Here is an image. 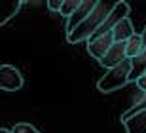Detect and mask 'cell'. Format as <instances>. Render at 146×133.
I'll return each instance as SVG.
<instances>
[{
  "mask_svg": "<svg viewBox=\"0 0 146 133\" xmlns=\"http://www.w3.org/2000/svg\"><path fill=\"white\" fill-rule=\"evenodd\" d=\"M141 110H146V93H144V97H142L141 101L133 106V108H129V110H125L123 114H121V124H123L125 120H129L131 116H135L137 112H141Z\"/></svg>",
  "mask_w": 146,
  "mask_h": 133,
  "instance_id": "cell-14",
  "label": "cell"
},
{
  "mask_svg": "<svg viewBox=\"0 0 146 133\" xmlns=\"http://www.w3.org/2000/svg\"><path fill=\"white\" fill-rule=\"evenodd\" d=\"M123 126L127 133H146V110L137 112L135 116L125 120Z\"/></svg>",
  "mask_w": 146,
  "mask_h": 133,
  "instance_id": "cell-10",
  "label": "cell"
},
{
  "mask_svg": "<svg viewBox=\"0 0 146 133\" xmlns=\"http://www.w3.org/2000/svg\"><path fill=\"white\" fill-rule=\"evenodd\" d=\"M61 4H63V0H49L48 8L51 11H61Z\"/></svg>",
  "mask_w": 146,
  "mask_h": 133,
  "instance_id": "cell-16",
  "label": "cell"
},
{
  "mask_svg": "<svg viewBox=\"0 0 146 133\" xmlns=\"http://www.w3.org/2000/svg\"><path fill=\"white\" fill-rule=\"evenodd\" d=\"M146 72V48L137 57L131 59V80H137Z\"/></svg>",
  "mask_w": 146,
  "mask_h": 133,
  "instance_id": "cell-12",
  "label": "cell"
},
{
  "mask_svg": "<svg viewBox=\"0 0 146 133\" xmlns=\"http://www.w3.org/2000/svg\"><path fill=\"white\" fill-rule=\"evenodd\" d=\"M129 4L127 2H116V6H114V10L108 13V17L103 21V25L97 29V32L93 34L89 40H93V38H99V36H104V34H108V32H112V29L116 25H118L121 19H125V17L129 15Z\"/></svg>",
  "mask_w": 146,
  "mask_h": 133,
  "instance_id": "cell-3",
  "label": "cell"
},
{
  "mask_svg": "<svg viewBox=\"0 0 146 133\" xmlns=\"http://www.w3.org/2000/svg\"><path fill=\"white\" fill-rule=\"evenodd\" d=\"M144 74H146V72H144Z\"/></svg>",
  "mask_w": 146,
  "mask_h": 133,
  "instance_id": "cell-20",
  "label": "cell"
},
{
  "mask_svg": "<svg viewBox=\"0 0 146 133\" xmlns=\"http://www.w3.org/2000/svg\"><path fill=\"white\" fill-rule=\"evenodd\" d=\"M0 133H11L10 129H4V128H0Z\"/></svg>",
  "mask_w": 146,
  "mask_h": 133,
  "instance_id": "cell-19",
  "label": "cell"
},
{
  "mask_svg": "<svg viewBox=\"0 0 146 133\" xmlns=\"http://www.w3.org/2000/svg\"><path fill=\"white\" fill-rule=\"evenodd\" d=\"M141 38H142V46L146 48V27H144V31L141 32Z\"/></svg>",
  "mask_w": 146,
  "mask_h": 133,
  "instance_id": "cell-18",
  "label": "cell"
},
{
  "mask_svg": "<svg viewBox=\"0 0 146 133\" xmlns=\"http://www.w3.org/2000/svg\"><path fill=\"white\" fill-rule=\"evenodd\" d=\"M11 133H40L34 126H31V124H27V122H19V124H15L13 128L10 129Z\"/></svg>",
  "mask_w": 146,
  "mask_h": 133,
  "instance_id": "cell-15",
  "label": "cell"
},
{
  "mask_svg": "<svg viewBox=\"0 0 146 133\" xmlns=\"http://www.w3.org/2000/svg\"><path fill=\"white\" fill-rule=\"evenodd\" d=\"M95 4H97V0H82L80 6H78V10H76L68 19H66V27H65L66 34H70L76 27H78L87 15H89V13H91L93 8H95Z\"/></svg>",
  "mask_w": 146,
  "mask_h": 133,
  "instance_id": "cell-6",
  "label": "cell"
},
{
  "mask_svg": "<svg viewBox=\"0 0 146 133\" xmlns=\"http://www.w3.org/2000/svg\"><path fill=\"white\" fill-rule=\"evenodd\" d=\"M23 0H0V27L8 23L11 17H15V13L21 10Z\"/></svg>",
  "mask_w": 146,
  "mask_h": 133,
  "instance_id": "cell-8",
  "label": "cell"
},
{
  "mask_svg": "<svg viewBox=\"0 0 146 133\" xmlns=\"http://www.w3.org/2000/svg\"><path fill=\"white\" fill-rule=\"evenodd\" d=\"M135 34V29H133V23H131L129 17H125L118 25L112 29V36H114V42H127L131 36Z\"/></svg>",
  "mask_w": 146,
  "mask_h": 133,
  "instance_id": "cell-9",
  "label": "cell"
},
{
  "mask_svg": "<svg viewBox=\"0 0 146 133\" xmlns=\"http://www.w3.org/2000/svg\"><path fill=\"white\" fill-rule=\"evenodd\" d=\"M129 80H131V59H125L123 63L106 70V74L97 82V88L103 93H112V91L123 88Z\"/></svg>",
  "mask_w": 146,
  "mask_h": 133,
  "instance_id": "cell-2",
  "label": "cell"
},
{
  "mask_svg": "<svg viewBox=\"0 0 146 133\" xmlns=\"http://www.w3.org/2000/svg\"><path fill=\"white\" fill-rule=\"evenodd\" d=\"M142 49H144V46H142L141 32H135V34L125 42V55H127V59H133V57H137Z\"/></svg>",
  "mask_w": 146,
  "mask_h": 133,
  "instance_id": "cell-11",
  "label": "cell"
},
{
  "mask_svg": "<svg viewBox=\"0 0 146 133\" xmlns=\"http://www.w3.org/2000/svg\"><path fill=\"white\" fill-rule=\"evenodd\" d=\"M80 2H82V0H63V4H61V11H59V13H61L63 17H66V19H68V17H70L76 10H78Z\"/></svg>",
  "mask_w": 146,
  "mask_h": 133,
  "instance_id": "cell-13",
  "label": "cell"
},
{
  "mask_svg": "<svg viewBox=\"0 0 146 133\" xmlns=\"http://www.w3.org/2000/svg\"><path fill=\"white\" fill-rule=\"evenodd\" d=\"M23 88V76L19 69L11 65H0V90L17 91Z\"/></svg>",
  "mask_w": 146,
  "mask_h": 133,
  "instance_id": "cell-4",
  "label": "cell"
},
{
  "mask_svg": "<svg viewBox=\"0 0 146 133\" xmlns=\"http://www.w3.org/2000/svg\"><path fill=\"white\" fill-rule=\"evenodd\" d=\"M114 6H116V2L99 0L97 4H95V8H93L91 13H89V15H87L78 27H76L70 34H66V40H68L70 44H80V42H84V40H89V38L97 32L99 27L103 25V21L108 17V13L114 10Z\"/></svg>",
  "mask_w": 146,
  "mask_h": 133,
  "instance_id": "cell-1",
  "label": "cell"
},
{
  "mask_svg": "<svg viewBox=\"0 0 146 133\" xmlns=\"http://www.w3.org/2000/svg\"><path fill=\"white\" fill-rule=\"evenodd\" d=\"M125 59H127V55H125V42H114L112 48L106 51V55L99 63L103 65L104 69H114L116 65L123 63Z\"/></svg>",
  "mask_w": 146,
  "mask_h": 133,
  "instance_id": "cell-7",
  "label": "cell"
},
{
  "mask_svg": "<svg viewBox=\"0 0 146 133\" xmlns=\"http://www.w3.org/2000/svg\"><path fill=\"white\" fill-rule=\"evenodd\" d=\"M137 86H139V90H142L146 93V74H142V76L137 78Z\"/></svg>",
  "mask_w": 146,
  "mask_h": 133,
  "instance_id": "cell-17",
  "label": "cell"
},
{
  "mask_svg": "<svg viewBox=\"0 0 146 133\" xmlns=\"http://www.w3.org/2000/svg\"><path fill=\"white\" fill-rule=\"evenodd\" d=\"M112 44H114L112 32L104 34V36H99V38H93V40H87V53L91 57H95L97 61H101L106 55V51L112 48Z\"/></svg>",
  "mask_w": 146,
  "mask_h": 133,
  "instance_id": "cell-5",
  "label": "cell"
}]
</instances>
